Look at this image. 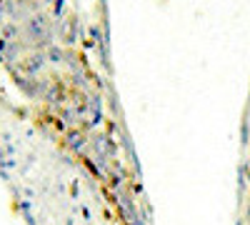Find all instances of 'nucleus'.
Returning a JSON list of instances; mask_svg holds the SVG:
<instances>
[{
  "instance_id": "1",
  "label": "nucleus",
  "mask_w": 250,
  "mask_h": 225,
  "mask_svg": "<svg viewBox=\"0 0 250 225\" xmlns=\"http://www.w3.org/2000/svg\"><path fill=\"white\" fill-rule=\"evenodd\" d=\"M28 35L33 40H38V43H48L50 40V25H48V20L43 15H35L28 20Z\"/></svg>"
},
{
  "instance_id": "2",
  "label": "nucleus",
  "mask_w": 250,
  "mask_h": 225,
  "mask_svg": "<svg viewBox=\"0 0 250 225\" xmlns=\"http://www.w3.org/2000/svg\"><path fill=\"white\" fill-rule=\"evenodd\" d=\"M43 63H45V58L40 55V53H35V55H30V58L25 60V68H28L30 73H35V70H40V68H43Z\"/></svg>"
},
{
  "instance_id": "3",
  "label": "nucleus",
  "mask_w": 250,
  "mask_h": 225,
  "mask_svg": "<svg viewBox=\"0 0 250 225\" xmlns=\"http://www.w3.org/2000/svg\"><path fill=\"white\" fill-rule=\"evenodd\" d=\"M50 60H53V63H58V60H60V50L58 48H50Z\"/></svg>"
}]
</instances>
